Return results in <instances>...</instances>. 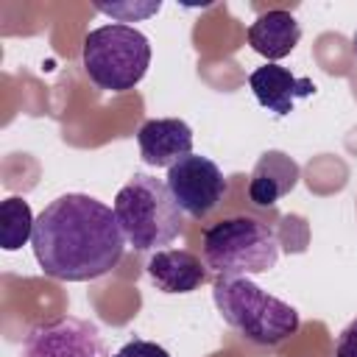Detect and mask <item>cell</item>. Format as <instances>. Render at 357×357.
<instances>
[{
    "label": "cell",
    "mask_w": 357,
    "mask_h": 357,
    "mask_svg": "<svg viewBox=\"0 0 357 357\" xmlns=\"http://www.w3.org/2000/svg\"><path fill=\"white\" fill-rule=\"evenodd\" d=\"M33 257L39 268L61 282L106 276L126 251V234L103 201L67 192L50 201L33 223Z\"/></svg>",
    "instance_id": "cell-1"
},
{
    "label": "cell",
    "mask_w": 357,
    "mask_h": 357,
    "mask_svg": "<svg viewBox=\"0 0 357 357\" xmlns=\"http://www.w3.org/2000/svg\"><path fill=\"white\" fill-rule=\"evenodd\" d=\"M114 218L137 251H162L184 229V209L167 184L148 173H134L117 190Z\"/></svg>",
    "instance_id": "cell-2"
},
{
    "label": "cell",
    "mask_w": 357,
    "mask_h": 357,
    "mask_svg": "<svg viewBox=\"0 0 357 357\" xmlns=\"http://www.w3.org/2000/svg\"><path fill=\"white\" fill-rule=\"evenodd\" d=\"M212 298L220 318L237 335H243L257 346H279L298 332L296 307L265 293L248 276H234V279L218 276L212 284Z\"/></svg>",
    "instance_id": "cell-3"
},
{
    "label": "cell",
    "mask_w": 357,
    "mask_h": 357,
    "mask_svg": "<svg viewBox=\"0 0 357 357\" xmlns=\"http://www.w3.org/2000/svg\"><path fill=\"white\" fill-rule=\"evenodd\" d=\"M204 265L223 279L268 273L279 262L276 231L248 215L212 223L201 237Z\"/></svg>",
    "instance_id": "cell-4"
},
{
    "label": "cell",
    "mask_w": 357,
    "mask_h": 357,
    "mask_svg": "<svg viewBox=\"0 0 357 357\" xmlns=\"http://www.w3.org/2000/svg\"><path fill=\"white\" fill-rule=\"evenodd\" d=\"M81 59L95 86L106 92H126L145 78L151 42L131 25H100L84 36Z\"/></svg>",
    "instance_id": "cell-5"
},
{
    "label": "cell",
    "mask_w": 357,
    "mask_h": 357,
    "mask_svg": "<svg viewBox=\"0 0 357 357\" xmlns=\"http://www.w3.org/2000/svg\"><path fill=\"white\" fill-rule=\"evenodd\" d=\"M17 357H109V349L92 321L64 315L31 326Z\"/></svg>",
    "instance_id": "cell-6"
},
{
    "label": "cell",
    "mask_w": 357,
    "mask_h": 357,
    "mask_svg": "<svg viewBox=\"0 0 357 357\" xmlns=\"http://www.w3.org/2000/svg\"><path fill=\"white\" fill-rule=\"evenodd\" d=\"M167 190L173 192L176 204L190 215V218H206L209 212H215L229 190L223 170L198 153H190L184 159H178L173 167H167V178H165Z\"/></svg>",
    "instance_id": "cell-7"
},
{
    "label": "cell",
    "mask_w": 357,
    "mask_h": 357,
    "mask_svg": "<svg viewBox=\"0 0 357 357\" xmlns=\"http://www.w3.org/2000/svg\"><path fill=\"white\" fill-rule=\"evenodd\" d=\"M139 156L151 167H173L192 153V128L178 117L145 120L137 131Z\"/></svg>",
    "instance_id": "cell-8"
},
{
    "label": "cell",
    "mask_w": 357,
    "mask_h": 357,
    "mask_svg": "<svg viewBox=\"0 0 357 357\" xmlns=\"http://www.w3.org/2000/svg\"><path fill=\"white\" fill-rule=\"evenodd\" d=\"M248 86L262 109L284 117L293 112L298 98L315 95V84L310 78H296L287 67L279 64H262L248 75Z\"/></svg>",
    "instance_id": "cell-9"
},
{
    "label": "cell",
    "mask_w": 357,
    "mask_h": 357,
    "mask_svg": "<svg viewBox=\"0 0 357 357\" xmlns=\"http://www.w3.org/2000/svg\"><path fill=\"white\" fill-rule=\"evenodd\" d=\"M148 279L159 293H192L206 279V265L187 248H162L148 265Z\"/></svg>",
    "instance_id": "cell-10"
},
{
    "label": "cell",
    "mask_w": 357,
    "mask_h": 357,
    "mask_svg": "<svg viewBox=\"0 0 357 357\" xmlns=\"http://www.w3.org/2000/svg\"><path fill=\"white\" fill-rule=\"evenodd\" d=\"M298 165L284 151H265L248 178V198L257 206H273L279 198L296 190L298 184Z\"/></svg>",
    "instance_id": "cell-11"
},
{
    "label": "cell",
    "mask_w": 357,
    "mask_h": 357,
    "mask_svg": "<svg viewBox=\"0 0 357 357\" xmlns=\"http://www.w3.org/2000/svg\"><path fill=\"white\" fill-rule=\"evenodd\" d=\"M245 36H248V45L273 64V61H279L296 50L298 39H301V25L290 11L271 8V11H262L248 25Z\"/></svg>",
    "instance_id": "cell-12"
},
{
    "label": "cell",
    "mask_w": 357,
    "mask_h": 357,
    "mask_svg": "<svg viewBox=\"0 0 357 357\" xmlns=\"http://www.w3.org/2000/svg\"><path fill=\"white\" fill-rule=\"evenodd\" d=\"M33 212L25 198H6L0 204V245L6 251L22 248L33 237Z\"/></svg>",
    "instance_id": "cell-13"
},
{
    "label": "cell",
    "mask_w": 357,
    "mask_h": 357,
    "mask_svg": "<svg viewBox=\"0 0 357 357\" xmlns=\"http://www.w3.org/2000/svg\"><path fill=\"white\" fill-rule=\"evenodd\" d=\"M162 8V3L156 0V3H148L145 8H137V6H106V3H98V11H103V14H112V17H117V20H123V22H131V17H151V14H156Z\"/></svg>",
    "instance_id": "cell-14"
},
{
    "label": "cell",
    "mask_w": 357,
    "mask_h": 357,
    "mask_svg": "<svg viewBox=\"0 0 357 357\" xmlns=\"http://www.w3.org/2000/svg\"><path fill=\"white\" fill-rule=\"evenodd\" d=\"M114 357H170V354H167L165 346H159V343H153V340H139V337H134V340H128Z\"/></svg>",
    "instance_id": "cell-15"
},
{
    "label": "cell",
    "mask_w": 357,
    "mask_h": 357,
    "mask_svg": "<svg viewBox=\"0 0 357 357\" xmlns=\"http://www.w3.org/2000/svg\"><path fill=\"white\" fill-rule=\"evenodd\" d=\"M335 357H357V318L343 326L335 343Z\"/></svg>",
    "instance_id": "cell-16"
},
{
    "label": "cell",
    "mask_w": 357,
    "mask_h": 357,
    "mask_svg": "<svg viewBox=\"0 0 357 357\" xmlns=\"http://www.w3.org/2000/svg\"><path fill=\"white\" fill-rule=\"evenodd\" d=\"M351 45H354V53H357V31H354V36H351Z\"/></svg>",
    "instance_id": "cell-17"
}]
</instances>
